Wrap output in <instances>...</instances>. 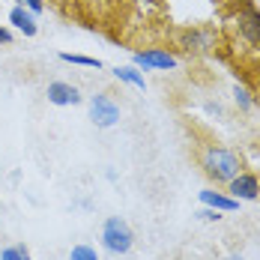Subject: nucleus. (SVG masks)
Returning <instances> with one entry per match:
<instances>
[{"instance_id":"obj_1","label":"nucleus","mask_w":260,"mask_h":260,"mask_svg":"<svg viewBox=\"0 0 260 260\" xmlns=\"http://www.w3.org/2000/svg\"><path fill=\"white\" fill-rule=\"evenodd\" d=\"M201 168L215 185H228L242 171V156L228 147H207L201 153Z\"/></svg>"},{"instance_id":"obj_2","label":"nucleus","mask_w":260,"mask_h":260,"mask_svg":"<svg viewBox=\"0 0 260 260\" xmlns=\"http://www.w3.org/2000/svg\"><path fill=\"white\" fill-rule=\"evenodd\" d=\"M102 248L108 254H114V257H123V254H129L132 245H135V231H132V224L123 218V215H108L102 224Z\"/></svg>"},{"instance_id":"obj_3","label":"nucleus","mask_w":260,"mask_h":260,"mask_svg":"<svg viewBox=\"0 0 260 260\" xmlns=\"http://www.w3.org/2000/svg\"><path fill=\"white\" fill-rule=\"evenodd\" d=\"M234 27H236V33H239V39H242L251 51L260 54V9L254 6V3L236 6Z\"/></svg>"},{"instance_id":"obj_4","label":"nucleus","mask_w":260,"mask_h":260,"mask_svg":"<svg viewBox=\"0 0 260 260\" xmlns=\"http://www.w3.org/2000/svg\"><path fill=\"white\" fill-rule=\"evenodd\" d=\"M132 66H138L144 72H168V69H177L180 60H177V54H171L168 48H147V51L132 54Z\"/></svg>"},{"instance_id":"obj_5","label":"nucleus","mask_w":260,"mask_h":260,"mask_svg":"<svg viewBox=\"0 0 260 260\" xmlns=\"http://www.w3.org/2000/svg\"><path fill=\"white\" fill-rule=\"evenodd\" d=\"M87 108H90V120H93L96 129H111V126L120 123V105L114 102L108 93H96V96H90Z\"/></svg>"},{"instance_id":"obj_6","label":"nucleus","mask_w":260,"mask_h":260,"mask_svg":"<svg viewBox=\"0 0 260 260\" xmlns=\"http://www.w3.org/2000/svg\"><path fill=\"white\" fill-rule=\"evenodd\" d=\"M224 188H228V194H231L234 201H239V204L260 201V177L254 174V171H245V168H242Z\"/></svg>"},{"instance_id":"obj_7","label":"nucleus","mask_w":260,"mask_h":260,"mask_svg":"<svg viewBox=\"0 0 260 260\" xmlns=\"http://www.w3.org/2000/svg\"><path fill=\"white\" fill-rule=\"evenodd\" d=\"M45 96H48V102L57 105V108H75V105L84 102L81 90L75 84H69V81H51L48 90H45Z\"/></svg>"},{"instance_id":"obj_8","label":"nucleus","mask_w":260,"mask_h":260,"mask_svg":"<svg viewBox=\"0 0 260 260\" xmlns=\"http://www.w3.org/2000/svg\"><path fill=\"white\" fill-rule=\"evenodd\" d=\"M180 45L188 54H209L215 48V33L207 30V27H191L180 36Z\"/></svg>"},{"instance_id":"obj_9","label":"nucleus","mask_w":260,"mask_h":260,"mask_svg":"<svg viewBox=\"0 0 260 260\" xmlns=\"http://www.w3.org/2000/svg\"><path fill=\"white\" fill-rule=\"evenodd\" d=\"M201 204L209 209H218V212H236L239 209V201H234L228 191H215V188H204L201 194Z\"/></svg>"},{"instance_id":"obj_10","label":"nucleus","mask_w":260,"mask_h":260,"mask_svg":"<svg viewBox=\"0 0 260 260\" xmlns=\"http://www.w3.org/2000/svg\"><path fill=\"white\" fill-rule=\"evenodd\" d=\"M9 24L15 27L21 36H27V39H33L36 33H39V24H36V15L30 12V9H24V6H15L12 12H9Z\"/></svg>"},{"instance_id":"obj_11","label":"nucleus","mask_w":260,"mask_h":260,"mask_svg":"<svg viewBox=\"0 0 260 260\" xmlns=\"http://www.w3.org/2000/svg\"><path fill=\"white\" fill-rule=\"evenodd\" d=\"M111 75H114L117 81H123V84H129V87L147 90V81H144V75H141V69H138V66H117Z\"/></svg>"},{"instance_id":"obj_12","label":"nucleus","mask_w":260,"mask_h":260,"mask_svg":"<svg viewBox=\"0 0 260 260\" xmlns=\"http://www.w3.org/2000/svg\"><path fill=\"white\" fill-rule=\"evenodd\" d=\"M231 96H234V105L242 111V114H251V111H254V96H251V90H248V87L234 84V87H231Z\"/></svg>"},{"instance_id":"obj_13","label":"nucleus","mask_w":260,"mask_h":260,"mask_svg":"<svg viewBox=\"0 0 260 260\" xmlns=\"http://www.w3.org/2000/svg\"><path fill=\"white\" fill-rule=\"evenodd\" d=\"M60 60H63V63L84 66V69H102V66H105L99 57H84V54H69V51H60Z\"/></svg>"},{"instance_id":"obj_14","label":"nucleus","mask_w":260,"mask_h":260,"mask_svg":"<svg viewBox=\"0 0 260 260\" xmlns=\"http://www.w3.org/2000/svg\"><path fill=\"white\" fill-rule=\"evenodd\" d=\"M0 260H33V257H30V248L24 242H15V245H6L0 251Z\"/></svg>"},{"instance_id":"obj_15","label":"nucleus","mask_w":260,"mask_h":260,"mask_svg":"<svg viewBox=\"0 0 260 260\" xmlns=\"http://www.w3.org/2000/svg\"><path fill=\"white\" fill-rule=\"evenodd\" d=\"M69 260H102V257H99V251H96L93 245H87V242H78V245H72V251H69Z\"/></svg>"},{"instance_id":"obj_16","label":"nucleus","mask_w":260,"mask_h":260,"mask_svg":"<svg viewBox=\"0 0 260 260\" xmlns=\"http://www.w3.org/2000/svg\"><path fill=\"white\" fill-rule=\"evenodd\" d=\"M18 6H24V9H30L36 18L45 12V0H18Z\"/></svg>"},{"instance_id":"obj_17","label":"nucleus","mask_w":260,"mask_h":260,"mask_svg":"<svg viewBox=\"0 0 260 260\" xmlns=\"http://www.w3.org/2000/svg\"><path fill=\"white\" fill-rule=\"evenodd\" d=\"M198 218H201V221H215V224H218V221L224 218V212H218V209H209V207H204L201 212H198Z\"/></svg>"},{"instance_id":"obj_18","label":"nucleus","mask_w":260,"mask_h":260,"mask_svg":"<svg viewBox=\"0 0 260 260\" xmlns=\"http://www.w3.org/2000/svg\"><path fill=\"white\" fill-rule=\"evenodd\" d=\"M12 39H15L12 30H9L6 24H0V45H12Z\"/></svg>"},{"instance_id":"obj_19","label":"nucleus","mask_w":260,"mask_h":260,"mask_svg":"<svg viewBox=\"0 0 260 260\" xmlns=\"http://www.w3.org/2000/svg\"><path fill=\"white\" fill-rule=\"evenodd\" d=\"M221 3H224V6H234V9H236V6H242V3H251V0H221Z\"/></svg>"},{"instance_id":"obj_20","label":"nucleus","mask_w":260,"mask_h":260,"mask_svg":"<svg viewBox=\"0 0 260 260\" xmlns=\"http://www.w3.org/2000/svg\"><path fill=\"white\" fill-rule=\"evenodd\" d=\"M228 260H245V257H242V254H236V251H234V254H228Z\"/></svg>"}]
</instances>
